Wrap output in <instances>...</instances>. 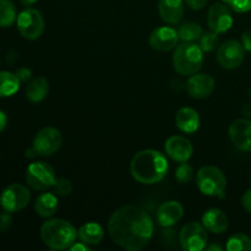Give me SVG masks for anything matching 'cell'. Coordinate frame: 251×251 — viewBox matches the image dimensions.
I'll return each mask as SVG.
<instances>
[{
	"label": "cell",
	"mask_w": 251,
	"mask_h": 251,
	"mask_svg": "<svg viewBox=\"0 0 251 251\" xmlns=\"http://www.w3.org/2000/svg\"><path fill=\"white\" fill-rule=\"evenodd\" d=\"M245 58V49L240 42L229 39L218 47L217 61L223 69L232 70L242 65Z\"/></svg>",
	"instance_id": "8fae6325"
},
{
	"label": "cell",
	"mask_w": 251,
	"mask_h": 251,
	"mask_svg": "<svg viewBox=\"0 0 251 251\" xmlns=\"http://www.w3.org/2000/svg\"><path fill=\"white\" fill-rule=\"evenodd\" d=\"M184 216V207L178 201H166L157 210V222L162 227H172L176 225Z\"/></svg>",
	"instance_id": "e0dca14e"
},
{
	"label": "cell",
	"mask_w": 251,
	"mask_h": 251,
	"mask_svg": "<svg viewBox=\"0 0 251 251\" xmlns=\"http://www.w3.org/2000/svg\"><path fill=\"white\" fill-rule=\"evenodd\" d=\"M41 238L50 249L65 250L76 242L77 230L63 218H50L42 225Z\"/></svg>",
	"instance_id": "3957f363"
},
{
	"label": "cell",
	"mask_w": 251,
	"mask_h": 251,
	"mask_svg": "<svg viewBox=\"0 0 251 251\" xmlns=\"http://www.w3.org/2000/svg\"><path fill=\"white\" fill-rule=\"evenodd\" d=\"M38 156V153H37V151L34 150L33 146L28 147V149L26 150V157L27 158H34V157Z\"/></svg>",
	"instance_id": "f35d334b"
},
{
	"label": "cell",
	"mask_w": 251,
	"mask_h": 251,
	"mask_svg": "<svg viewBox=\"0 0 251 251\" xmlns=\"http://www.w3.org/2000/svg\"><path fill=\"white\" fill-rule=\"evenodd\" d=\"M243 114H244L245 117L251 118V104L244 105V108H243Z\"/></svg>",
	"instance_id": "ab89813d"
},
{
	"label": "cell",
	"mask_w": 251,
	"mask_h": 251,
	"mask_svg": "<svg viewBox=\"0 0 251 251\" xmlns=\"http://www.w3.org/2000/svg\"><path fill=\"white\" fill-rule=\"evenodd\" d=\"M69 249H70L71 251H88L90 250V248H88V244H86V243H83V242H78V243H74L73 245H71L70 248H69Z\"/></svg>",
	"instance_id": "8d00e7d4"
},
{
	"label": "cell",
	"mask_w": 251,
	"mask_h": 251,
	"mask_svg": "<svg viewBox=\"0 0 251 251\" xmlns=\"http://www.w3.org/2000/svg\"><path fill=\"white\" fill-rule=\"evenodd\" d=\"M172 61L179 75L191 76L202 68L203 50L194 42H183L174 48Z\"/></svg>",
	"instance_id": "277c9868"
},
{
	"label": "cell",
	"mask_w": 251,
	"mask_h": 251,
	"mask_svg": "<svg viewBox=\"0 0 251 251\" xmlns=\"http://www.w3.org/2000/svg\"><path fill=\"white\" fill-rule=\"evenodd\" d=\"M179 33L171 27H158L150 34V46L158 51H169L179 43Z\"/></svg>",
	"instance_id": "2e32d148"
},
{
	"label": "cell",
	"mask_w": 251,
	"mask_h": 251,
	"mask_svg": "<svg viewBox=\"0 0 251 251\" xmlns=\"http://www.w3.org/2000/svg\"><path fill=\"white\" fill-rule=\"evenodd\" d=\"M31 201V191L22 184H11L2 190L0 195V206L10 213L20 212L28 206Z\"/></svg>",
	"instance_id": "52a82bcc"
},
{
	"label": "cell",
	"mask_w": 251,
	"mask_h": 251,
	"mask_svg": "<svg viewBox=\"0 0 251 251\" xmlns=\"http://www.w3.org/2000/svg\"><path fill=\"white\" fill-rule=\"evenodd\" d=\"M77 238L88 245H97L104 238V229L96 222H87L77 230Z\"/></svg>",
	"instance_id": "7402d4cb"
},
{
	"label": "cell",
	"mask_w": 251,
	"mask_h": 251,
	"mask_svg": "<svg viewBox=\"0 0 251 251\" xmlns=\"http://www.w3.org/2000/svg\"><path fill=\"white\" fill-rule=\"evenodd\" d=\"M63 144L60 131L55 127H43L36 134L32 146L37 151L38 156L49 157L59 151Z\"/></svg>",
	"instance_id": "30bf717a"
},
{
	"label": "cell",
	"mask_w": 251,
	"mask_h": 251,
	"mask_svg": "<svg viewBox=\"0 0 251 251\" xmlns=\"http://www.w3.org/2000/svg\"><path fill=\"white\" fill-rule=\"evenodd\" d=\"M158 11L164 22L176 25L183 19L184 0H159Z\"/></svg>",
	"instance_id": "d6986e66"
},
{
	"label": "cell",
	"mask_w": 251,
	"mask_h": 251,
	"mask_svg": "<svg viewBox=\"0 0 251 251\" xmlns=\"http://www.w3.org/2000/svg\"><path fill=\"white\" fill-rule=\"evenodd\" d=\"M176 179L180 184H189L194 179V171L186 162L180 163L176 171Z\"/></svg>",
	"instance_id": "f1b7e54d"
},
{
	"label": "cell",
	"mask_w": 251,
	"mask_h": 251,
	"mask_svg": "<svg viewBox=\"0 0 251 251\" xmlns=\"http://www.w3.org/2000/svg\"><path fill=\"white\" fill-rule=\"evenodd\" d=\"M229 139L238 150L251 152V120L247 118L235 119L229 126Z\"/></svg>",
	"instance_id": "4fadbf2b"
},
{
	"label": "cell",
	"mask_w": 251,
	"mask_h": 251,
	"mask_svg": "<svg viewBox=\"0 0 251 251\" xmlns=\"http://www.w3.org/2000/svg\"><path fill=\"white\" fill-rule=\"evenodd\" d=\"M153 232L152 217L137 206H122L112 213L108 222V233L113 242L127 251L144 249L151 242Z\"/></svg>",
	"instance_id": "6da1fadb"
},
{
	"label": "cell",
	"mask_w": 251,
	"mask_h": 251,
	"mask_svg": "<svg viewBox=\"0 0 251 251\" xmlns=\"http://www.w3.org/2000/svg\"><path fill=\"white\" fill-rule=\"evenodd\" d=\"M250 181H251V174H250Z\"/></svg>",
	"instance_id": "ee69618b"
},
{
	"label": "cell",
	"mask_w": 251,
	"mask_h": 251,
	"mask_svg": "<svg viewBox=\"0 0 251 251\" xmlns=\"http://www.w3.org/2000/svg\"><path fill=\"white\" fill-rule=\"evenodd\" d=\"M216 87V81L210 74H194L186 82V91L190 97L202 100L212 95Z\"/></svg>",
	"instance_id": "9a60e30c"
},
{
	"label": "cell",
	"mask_w": 251,
	"mask_h": 251,
	"mask_svg": "<svg viewBox=\"0 0 251 251\" xmlns=\"http://www.w3.org/2000/svg\"><path fill=\"white\" fill-rule=\"evenodd\" d=\"M59 201L55 193H42L34 201V211L42 218H50L58 211Z\"/></svg>",
	"instance_id": "44dd1931"
},
{
	"label": "cell",
	"mask_w": 251,
	"mask_h": 251,
	"mask_svg": "<svg viewBox=\"0 0 251 251\" xmlns=\"http://www.w3.org/2000/svg\"><path fill=\"white\" fill-rule=\"evenodd\" d=\"M207 240V229L200 222L186 223L179 234V243L185 251H201L206 249Z\"/></svg>",
	"instance_id": "9c48e42d"
},
{
	"label": "cell",
	"mask_w": 251,
	"mask_h": 251,
	"mask_svg": "<svg viewBox=\"0 0 251 251\" xmlns=\"http://www.w3.org/2000/svg\"><path fill=\"white\" fill-rule=\"evenodd\" d=\"M202 225L208 232L221 234V233L227 232L229 227V221H228L227 215L220 208H210L203 213Z\"/></svg>",
	"instance_id": "ac0fdd59"
},
{
	"label": "cell",
	"mask_w": 251,
	"mask_h": 251,
	"mask_svg": "<svg viewBox=\"0 0 251 251\" xmlns=\"http://www.w3.org/2000/svg\"><path fill=\"white\" fill-rule=\"evenodd\" d=\"M12 223V218H11V213L10 212H2L0 213V233H4L11 227Z\"/></svg>",
	"instance_id": "1f68e13d"
},
{
	"label": "cell",
	"mask_w": 251,
	"mask_h": 251,
	"mask_svg": "<svg viewBox=\"0 0 251 251\" xmlns=\"http://www.w3.org/2000/svg\"><path fill=\"white\" fill-rule=\"evenodd\" d=\"M176 124L180 131L185 132V134H194L198 131L199 125H200L199 113L193 108H181L176 115Z\"/></svg>",
	"instance_id": "ffe728a7"
},
{
	"label": "cell",
	"mask_w": 251,
	"mask_h": 251,
	"mask_svg": "<svg viewBox=\"0 0 251 251\" xmlns=\"http://www.w3.org/2000/svg\"><path fill=\"white\" fill-rule=\"evenodd\" d=\"M17 29L24 38L34 41L39 38L44 31V19L37 9H25L17 15Z\"/></svg>",
	"instance_id": "ba28073f"
},
{
	"label": "cell",
	"mask_w": 251,
	"mask_h": 251,
	"mask_svg": "<svg viewBox=\"0 0 251 251\" xmlns=\"http://www.w3.org/2000/svg\"><path fill=\"white\" fill-rule=\"evenodd\" d=\"M17 78L20 80V82H27L29 78L32 77V70L28 68H20L17 69L16 73Z\"/></svg>",
	"instance_id": "d6a6232c"
},
{
	"label": "cell",
	"mask_w": 251,
	"mask_h": 251,
	"mask_svg": "<svg viewBox=\"0 0 251 251\" xmlns=\"http://www.w3.org/2000/svg\"><path fill=\"white\" fill-rule=\"evenodd\" d=\"M222 1L239 14L248 12L251 10V0H222Z\"/></svg>",
	"instance_id": "4dcf8cb0"
},
{
	"label": "cell",
	"mask_w": 251,
	"mask_h": 251,
	"mask_svg": "<svg viewBox=\"0 0 251 251\" xmlns=\"http://www.w3.org/2000/svg\"><path fill=\"white\" fill-rule=\"evenodd\" d=\"M222 249H223V248L220 247V245H217V244H211L210 247H206V250H207V251H213V250L221 251Z\"/></svg>",
	"instance_id": "60d3db41"
},
{
	"label": "cell",
	"mask_w": 251,
	"mask_h": 251,
	"mask_svg": "<svg viewBox=\"0 0 251 251\" xmlns=\"http://www.w3.org/2000/svg\"><path fill=\"white\" fill-rule=\"evenodd\" d=\"M130 172L137 183L153 185L166 178L168 173V161L159 151L142 150L131 159Z\"/></svg>",
	"instance_id": "7a4b0ae2"
},
{
	"label": "cell",
	"mask_w": 251,
	"mask_h": 251,
	"mask_svg": "<svg viewBox=\"0 0 251 251\" xmlns=\"http://www.w3.org/2000/svg\"><path fill=\"white\" fill-rule=\"evenodd\" d=\"M20 80L16 74L10 71H0V97L14 96L20 88Z\"/></svg>",
	"instance_id": "cb8c5ba5"
},
{
	"label": "cell",
	"mask_w": 251,
	"mask_h": 251,
	"mask_svg": "<svg viewBox=\"0 0 251 251\" xmlns=\"http://www.w3.org/2000/svg\"><path fill=\"white\" fill-rule=\"evenodd\" d=\"M49 92V83L44 77H34L26 87V97L29 102L39 103Z\"/></svg>",
	"instance_id": "603a6c76"
},
{
	"label": "cell",
	"mask_w": 251,
	"mask_h": 251,
	"mask_svg": "<svg viewBox=\"0 0 251 251\" xmlns=\"http://www.w3.org/2000/svg\"><path fill=\"white\" fill-rule=\"evenodd\" d=\"M242 44L245 50L251 51V31H247L242 34Z\"/></svg>",
	"instance_id": "d590c367"
},
{
	"label": "cell",
	"mask_w": 251,
	"mask_h": 251,
	"mask_svg": "<svg viewBox=\"0 0 251 251\" xmlns=\"http://www.w3.org/2000/svg\"><path fill=\"white\" fill-rule=\"evenodd\" d=\"M226 248L228 251H251V239L247 234L237 233L228 239Z\"/></svg>",
	"instance_id": "4316f807"
},
{
	"label": "cell",
	"mask_w": 251,
	"mask_h": 251,
	"mask_svg": "<svg viewBox=\"0 0 251 251\" xmlns=\"http://www.w3.org/2000/svg\"><path fill=\"white\" fill-rule=\"evenodd\" d=\"M56 180L55 171L47 162L31 163L26 172V181L29 188L37 191H44L53 188Z\"/></svg>",
	"instance_id": "8992f818"
},
{
	"label": "cell",
	"mask_w": 251,
	"mask_h": 251,
	"mask_svg": "<svg viewBox=\"0 0 251 251\" xmlns=\"http://www.w3.org/2000/svg\"><path fill=\"white\" fill-rule=\"evenodd\" d=\"M16 7L11 0H0V27L10 28L16 21Z\"/></svg>",
	"instance_id": "d4e9b609"
},
{
	"label": "cell",
	"mask_w": 251,
	"mask_h": 251,
	"mask_svg": "<svg viewBox=\"0 0 251 251\" xmlns=\"http://www.w3.org/2000/svg\"><path fill=\"white\" fill-rule=\"evenodd\" d=\"M20 2H21L24 6H31V5L36 4L37 0H20Z\"/></svg>",
	"instance_id": "b9f144b4"
},
{
	"label": "cell",
	"mask_w": 251,
	"mask_h": 251,
	"mask_svg": "<svg viewBox=\"0 0 251 251\" xmlns=\"http://www.w3.org/2000/svg\"><path fill=\"white\" fill-rule=\"evenodd\" d=\"M53 190L56 195L59 196H68L73 191V185L71 181L65 178H56L55 183L53 185Z\"/></svg>",
	"instance_id": "f546056e"
},
{
	"label": "cell",
	"mask_w": 251,
	"mask_h": 251,
	"mask_svg": "<svg viewBox=\"0 0 251 251\" xmlns=\"http://www.w3.org/2000/svg\"><path fill=\"white\" fill-rule=\"evenodd\" d=\"M242 203L243 207L245 208V211L251 215V189H249L247 193H244V195H243L242 198Z\"/></svg>",
	"instance_id": "e575fe53"
},
{
	"label": "cell",
	"mask_w": 251,
	"mask_h": 251,
	"mask_svg": "<svg viewBox=\"0 0 251 251\" xmlns=\"http://www.w3.org/2000/svg\"><path fill=\"white\" fill-rule=\"evenodd\" d=\"M164 150H166V153L169 158L179 162V163L188 162L194 152L191 142L186 137L179 136V135L168 137L166 144H164Z\"/></svg>",
	"instance_id": "5bb4252c"
},
{
	"label": "cell",
	"mask_w": 251,
	"mask_h": 251,
	"mask_svg": "<svg viewBox=\"0 0 251 251\" xmlns=\"http://www.w3.org/2000/svg\"><path fill=\"white\" fill-rule=\"evenodd\" d=\"M208 0H185V4L190 7L191 10H195V11H199V10H202L203 7L207 5Z\"/></svg>",
	"instance_id": "836d02e7"
},
{
	"label": "cell",
	"mask_w": 251,
	"mask_h": 251,
	"mask_svg": "<svg viewBox=\"0 0 251 251\" xmlns=\"http://www.w3.org/2000/svg\"><path fill=\"white\" fill-rule=\"evenodd\" d=\"M249 98H250V100H251V87H250V90H249Z\"/></svg>",
	"instance_id": "7bdbcfd3"
},
{
	"label": "cell",
	"mask_w": 251,
	"mask_h": 251,
	"mask_svg": "<svg viewBox=\"0 0 251 251\" xmlns=\"http://www.w3.org/2000/svg\"><path fill=\"white\" fill-rule=\"evenodd\" d=\"M199 46L205 53H211L220 47V39L218 34L215 32H203L199 38Z\"/></svg>",
	"instance_id": "83f0119b"
},
{
	"label": "cell",
	"mask_w": 251,
	"mask_h": 251,
	"mask_svg": "<svg viewBox=\"0 0 251 251\" xmlns=\"http://www.w3.org/2000/svg\"><path fill=\"white\" fill-rule=\"evenodd\" d=\"M178 33L179 38L183 42H195L199 41V38H200L201 34L203 33V31L199 24L188 21L184 22L183 25L179 26Z\"/></svg>",
	"instance_id": "484cf974"
},
{
	"label": "cell",
	"mask_w": 251,
	"mask_h": 251,
	"mask_svg": "<svg viewBox=\"0 0 251 251\" xmlns=\"http://www.w3.org/2000/svg\"><path fill=\"white\" fill-rule=\"evenodd\" d=\"M196 185L203 195L225 198L227 179L220 168L215 166H205L199 169L196 174Z\"/></svg>",
	"instance_id": "5b68a950"
},
{
	"label": "cell",
	"mask_w": 251,
	"mask_h": 251,
	"mask_svg": "<svg viewBox=\"0 0 251 251\" xmlns=\"http://www.w3.org/2000/svg\"><path fill=\"white\" fill-rule=\"evenodd\" d=\"M6 125H7L6 114H5V112H2V110L0 109V132L4 131L5 127H6Z\"/></svg>",
	"instance_id": "74e56055"
},
{
	"label": "cell",
	"mask_w": 251,
	"mask_h": 251,
	"mask_svg": "<svg viewBox=\"0 0 251 251\" xmlns=\"http://www.w3.org/2000/svg\"><path fill=\"white\" fill-rule=\"evenodd\" d=\"M208 28L215 33H226L233 26V16L230 10L225 4H213L207 14Z\"/></svg>",
	"instance_id": "7c38bea8"
}]
</instances>
